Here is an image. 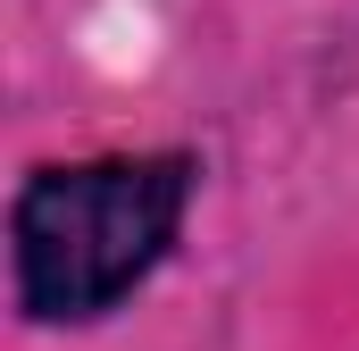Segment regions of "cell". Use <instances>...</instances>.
I'll use <instances>...</instances> for the list:
<instances>
[{"mask_svg":"<svg viewBox=\"0 0 359 351\" xmlns=\"http://www.w3.org/2000/svg\"><path fill=\"white\" fill-rule=\"evenodd\" d=\"M201 159L192 151H117L50 159L8 201V276L34 326H92L142 293L176 251Z\"/></svg>","mask_w":359,"mask_h":351,"instance_id":"6da1fadb","label":"cell"}]
</instances>
